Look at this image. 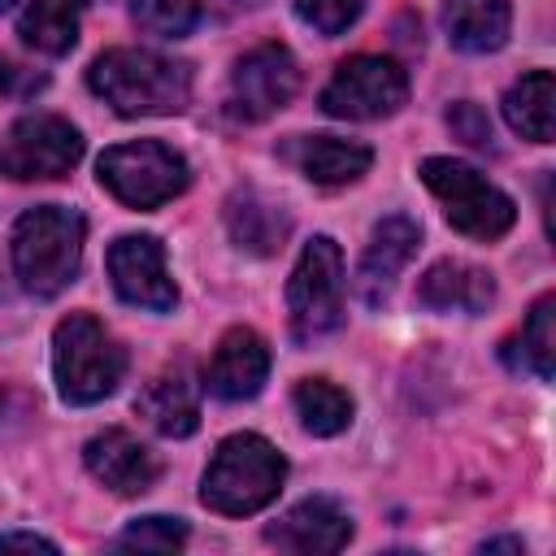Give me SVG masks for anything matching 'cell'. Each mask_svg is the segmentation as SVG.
Here are the masks:
<instances>
[{"instance_id":"obj_26","label":"cell","mask_w":556,"mask_h":556,"mask_svg":"<svg viewBox=\"0 0 556 556\" xmlns=\"http://www.w3.org/2000/svg\"><path fill=\"white\" fill-rule=\"evenodd\" d=\"M135 22L148 35L182 39L200 22V0H135Z\"/></svg>"},{"instance_id":"obj_2","label":"cell","mask_w":556,"mask_h":556,"mask_svg":"<svg viewBox=\"0 0 556 556\" xmlns=\"http://www.w3.org/2000/svg\"><path fill=\"white\" fill-rule=\"evenodd\" d=\"M87 243V217L70 204H39L26 208L13 226V269L30 295H61L78 265Z\"/></svg>"},{"instance_id":"obj_11","label":"cell","mask_w":556,"mask_h":556,"mask_svg":"<svg viewBox=\"0 0 556 556\" xmlns=\"http://www.w3.org/2000/svg\"><path fill=\"white\" fill-rule=\"evenodd\" d=\"M109 278L113 291L148 313H169L178 304V287L165 269V248L156 235H122L109 248Z\"/></svg>"},{"instance_id":"obj_20","label":"cell","mask_w":556,"mask_h":556,"mask_svg":"<svg viewBox=\"0 0 556 556\" xmlns=\"http://www.w3.org/2000/svg\"><path fill=\"white\" fill-rule=\"evenodd\" d=\"M226 226H230V239L243 248V252H256V256H269L282 248V239L291 235V217L282 204L265 200L261 191H239L230 195L226 204Z\"/></svg>"},{"instance_id":"obj_23","label":"cell","mask_w":556,"mask_h":556,"mask_svg":"<svg viewBox=\"0 0 556 556\" xmlns=\"http://www.w3.org/2000/svg\"><path fill=\"white\" fill-rule=\"evenodd\" d=\"M291 404H295L304 430H308V434H321V439L348 430V421H352V395H348L343 387L326 382V378H304V382H295Z\"/></svg>"},{"instance_id":"obj_24","label":"cell","mask_w":556,"mask_h":556,"mask_svg":"<svg viewBox=\"0 0 556 556\" xmlns=\"http://www.w3.org/2000/svg\"><path fill=\"white\" fill-rule=\"evenodd\" d=\"M521 352H526L530 369L547 382L552 369H556V295H543L530 308V317L521 326Z\"/></svg>"},{"instance_id":"obj_16","label":"cell","mask_w":556,"mask_h":556,"mask_svg":"<svg viewBox=\"0 0 556 556\" xmlns=\"http://www.w3.org/2000/svg\"><path fill=\"white\" fill-rule=\"evenodd\" d=\"M135 413L161 430L165 439H187L200 426V391L187 365H169L161 369L139 395H135Z\"/></svg>"},{"instance_id":"obj_21","label":"cell","mask_w":556,"mask_h":556,"mask_svg":"<svg viewBox=\"0 0 556 556\" xmlns=\"http://www.w3.org/2000/svg\"><path fill=\"white\" fill-rule=\"evenodd\" d=\"M83 9H87V0H30L17 17V35L26 48H35L43 56H65L78 43Z\"/></svg>"},{"instance_id":"obj_31","label":"cell","mask_w":556,"mask_h":556,"mask_svg":"<svg viewBox=\"0 0 556 556\" xmlns=\"http://www.w3.org/2000/svg\"><path fill=\"white\" fill-rule=\"evenodd\" d=\"M222 4H226V9H256L261 0H222Z\"/></svg>"},{"instance_id":"obj_29","label":"cell","mask_w":556,"mask_h":556,"mask_svg":"<svg viewBox=\"0 0 556 556\" xmlns=\"http://www.w3.org/2000/svg\"><path fill=\"white\" fill-rule=\"evenodd\" d=\"M9 547H26V552H56V543H52V539H43V534H26V530H9V534H0V552H9Z\"/></svg>"},{"instance_id":"obj_5","label":"cell","mask_w":556,"mask_h":556,"mask_svg":"<svg viewBox=\"0 0 556 556\" xmlns=\"http://www.w3.org/2000/svg\"><path fill=\"white\" fill-rule=\"evenodd\" d=\"M421 182L434 191V200L443 204V217L452 222V230L469 235V239H500L513 230L517 222V204L491 182L482 178L473 165L452 161V156H426L421 161Z\"/></svg>"},{"instance_id":"obj_14","label":"cell","mask_w":556,"mask_h":556,"mask_svg":"<svg viewBox=\"0 0 556 556\" xmlns=\"http://www.w3.org/2000/svg\"><path fill=\"white\" fill-rule=\"evenodd\" d=\"M83 460H87V473L117 495H143L161 473L156 456L130 430H117V426L91 434L83 447Z\"/></svg>"},{"instance_id":"obj_7","label":"cell","mask_w":556,"mask_h":556,"mask_svg":"<svg viewBox=\"0 0 556 556\" xmlns=\"http://www.w3.org/2000/svg\"><path fill=\"white\" fill-rule=\"evenodd\" d=\"M287 317L300 343L330 334L343 317V252L330 235H313L287 278Z\"/></svg>"},{"instance_id":"obj_22","label":"cell","mask_w":556,"mask_h":556,"mask_svg":"<svg viewBox=\"0 0 556 556\" xmlns=\"http://www.w3.org/2000/svg\"><path fill=\"white\" fill-rule=\"evenodd\" d=\"M504 117L521 139L547 143L552 130H556V83H552V70L521 74L504 96Z\"/></svg>"},{"instance_id":"obj_32","label":"cell","mask_w":556,"mask_h":556,"mask_svg":"<svg viewBox=\"0 0 556 556\" xmlns=\"http://www.w3.org/2000/svg\"><path fill=\"white\" fill-rule=\"evenodd\" d=\"M9 4H13V0H0V13H4V9H9Z\"/></svg>"},{"instance_id":"obj_3","label":"cell","mask_w":556,"mask_h":556,"mask_svg":"<svg viewBox=\"0 0 556 556\" xmlns=\"http://www.w3.org/2000/svg\"><path fill=\"white\" fill-rule=\"evenodd\" d=\"M282 478H287L282 452L269 439L243 430L217 443L200 482V500L222 517H248V513H261L282 491Z\"/></svg>"},{"instance_id":"obj_18","label":"cell","mask_w":556,"mask_h":556,"mask_svg":"<svg viewBox=\"0 0 556 556\" xmlns=\"http://www.w3.org/2000/svg\"><path fill=\"white\" fill-rule=\"evenodd\" d=\"M417 300L434 313H486V304L495 300V282L469 261H434L417 282Z\"/></svg>"},{"instance_id":"obj_30","label":"cell","mask_w":556,"mask_h":556,"mask_svg":"<svg viewBox=\"0 0 556 556\" xmlns=\"http://www.w3.org/2000/svg\"><path fill=\"white\" fill-rule=\"evenodd\" d=\"M482 552H521V539H491L482 543Z\"/></svg>"},{"instance_id":"obj_27","label":"cell","mask_w":556,"mask_h":556,"mask_svg":"<svg viewBox=\"0 0 556 556\" xmlns=\"http://www.w3.org/2000/svg\"><path fill=\"white\" fill-rule=\"evenodd\" d=\"M365 0H295V13L317 35H343L361 17Z\"/></svg>"},{"instance_id":"obj_1","label":"cell","mask_w":556,"mask_h":556,"mask_svg":"<svg viewBox=\"0 0 556 556\" xmlns=\"http://www.w3.org/2000/svg\"><path fill=\"white\" fill-rule=\"evenodd\" d=\"M91 91L122 117H169L191 100V65L152 48H109L87 70Z\"/></svg>"},{"instance_id":"obj_13","label":"cell","mask_w":556,"mask_h":556,"mask_svg":"<svg viewBox=\"0 0 556 556\" xmlns=\"http://www.w3.org/2000/svg\"><path fill=\"white\" fill-rule=\"evenodd\" d=\"M417 239H421V230H417V222L404 217V213H391V217H382V222L374 226L369 248H365L361 269H356V295H361L369 308H378V304L391 295L400 269H404V265L413 261V252H417Z\"/></svg>"},{"instance_id":"obj_28","label":"cell","mask_w":556,"mask_h":556,"mask_svg":"<svg viewBox=\"0 0 556 556\" xmlns=\"http://www.w3.org/2000/svg\"><path fill=\"white\" fill-rule=\"evenodd\" d=\"M447 126H452V135L465 139L469 148H486V143H491V122H486V113H482L473 100L452 104V109H447Z\"/></svg>"},{"instance_id":"obj_17","label":"cell","mask_w":556,"mask_h":556,"mask_svg":"<svg viewBox=\"0 0 556 556\" xmlns=\"http://www.w3.org/2000/svg\"><path fill=\"white\" fill-rule=\"evenodd\" d=\"M282 156L308 178V182H321V187H343V182H356L369 165H374V152L369 143L361 139H339V135H300L282 148Z\"/></svg>"},{"instance_id":"obj_6","label":"cell","mask_w":556,"mask_h":556,"mask_svg":"<svg viewBox=\"0 0 556 556\" xmlns=\"http://www.w3.org/2000/svg\"><path fill=\"white\" fill-rule=\"evenodd\" d=\"M96 174L126 208H156L182 195L191 182L187 156L161 139H130V143L104 148L96 161Z\"/></svg>"},{"instance_id":"obj_15","label":"cell","mask_w":556,"mask_h":556,"mask_svg":"<svg viewBox=\"0 0 556 556\" xmlns=\"http://www.w3.org/2000/svg\"><path fill=\"white\" fill-rule=\"evenodd\" d=\"M352 539V517L330 500V495H308L295 508H287L269 530L265 543L282 552H339Z\"/></svg>"},{"instance_id":"obj_10","label":"cell","mask_w":556,"mask_h":556,"mask_svg":"<svg viewBox=\"0 0 556 556\" xmlns=\"http://www.w3.org/2000/svg\"><path fill=\"white\" fill-rule=\"evenodd\" d=\"M300 87V65L282 43H256L248 48L235 70H230V87H226V113L235 122H265L278 109L291 104Z\"/></svg>"},{"instance_id":"obj_4","label":"cell","mask_w":556,"mask_h":556,"mask_svg":"<svg viewBox=\"0 0 556 556\" xmlns=\"http://www.w3.org/2000/svg\"><path fill=\"white\" fill-rule=\"evenodd\" d=\"M122 374H126V352L91 313H70L65 321H56L52 378L65 404H100L104 395L117 391Z\"/></svg>"},{"instance_id":"obj_12","label":"cell","mask_w":556,"mask_h":556,"mask_svg":"<svg viewBox=\"0 0 556 556\" xmlns=\"http://www.w3.org/2000/svg\"><path fill=\"white\" fill-rule=\"evenodd\" d=\"M269 378V348L252 326H230L213 348L204 387L217 400H252Z\"/></svg>"},{"instance_id":"obj_25","label":"cell","mask_w":556,"mask_h":556,"mask_svg":"<svg viewBox=\"0 0 556 556\" xmlns=\"http://www.w3.org/2000/svg\"><path fill=\"white\" fill-rule=\"evenodd\" d=\"M182 543H187V521L182 517H161V513L130 521L113 539V547H122V552H178Z\"/></svg>"},{"instance_id":"obj_19","label":"cell","mask_w":556,"mask_h":556,"mask_svg":"<svg viewBox=\"0 0 556 556\" xmlns=\"http://www.w3.org/2000/svg\"><path fill=\"white\" fill-rule=\"evenodd\" d=\"M443 26L460 52H495L508 39L513 4L508 0H443Z\"/></svg>"},{"instance_id":"obj_9","label":"cell","mask_w":556,"mask_h":556,"mask_svg":"<svg viewBox=\"0 0 556 556\" xmlns=\"http://www.w3.org/2000/svg\"><path fill=\"white\" fill-rule=\"evenodd\" d=\"M83 156V135L56 113H26L13 122L0 148V174L30 182V178H65Z\"/></svg>"},{"instance_id":"obj_8","label":"cell","mask_w":556,"mask_h":556,"mask_svg":"<svg viewBox=\"0 0 556 556\" xmlns=\"http://www.w3.org/2000/svg\"><path fill=\"white\" fill-rule=\"evenodd\" d=\"M404 100H408L404 65L391 61V56H378V52L348 56L321 91V109L330 117H348V122L391 117V113H400Z\"/></svg>"}]
</instances>
